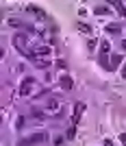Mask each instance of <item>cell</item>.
<instances>
[{
	"label": "cell",
	"mask_w": 126,
	"mask_h": 146,
	"mask_svg": "<svg viewBox=\"0 0 126 146\" xmlns=\"http://www.w3.org/2000/svg\"><path fill=\"white\" fill-rule=\"evenodd\" d=\"M13 39H15V46H18L20 50H24V46H26V37L24 35H15Z\"/></svg>",
	"instance_id": "obj_5"
},
{
	"label": "cell",
	"mask_w": 126,
	"mask_h": 146,
	"mask_svg": "<svg viewBox=\"0 0 126 146\" xmlns=\"http://www.w3.org/2000/svg\"><path fill=\"white\" fill-rule=\"evenodd\" d=\"M48 52H50L48 46H39V48H37V55H48Z\"/></svg>",
	"instance_id": "obj_9"
},
{
	"label": "cell",
	"mask_w": 126,
	"mask_h": 146,
	"mask_svg": "<svg viewBox=\"0 0 126 146\" xmlns=\"http://www.w3.org/2000/svg\"><path fill=\"white\" fill-rule=\"evenodd\" d=\"M74 135H76V127L72 124V127H70V131H67V137H74Z\"/></svg>",
	"instance_id": "obj_12"
},
{
	"label": "cell",
	"mask_w": 126,
	"mask_h": 146,
	"mask_svg": "<svg viewBox=\"0 0 126 146\" xmlns=\"http://www.w3.org/2000/svg\"><path fill=\"white\" fill-rule=\"evenodd\" d=\"M78 31H83V33H91V29L87 24H83V22H78Z\"/></svg>",
	"instance_id": "obj_10"
},
{
	"label": "cell",
	"mask_w": 126,
	"mask_h": 146,
	"mask_svg": "<svg viewBox=\"0 0 126 146\" xmlns=\"http://www.w3.org/2000/svg\"><path fill=\"white\" fill-rule=\"evenodd\" d=\"M111 5H113V9L120 13L122 18H126V7H124V2H120V0H111Z\"/></svg>",
	"instance_id": "obj_4"
},
{
	"label": "cell",
	"mask_w": 126,
	"mask_h": 146,
	"mask_svg": "<svg viewBox=\"0 0 126 146\" xmlns=\"http://www.w3.org/2000/svg\"><path fill=\"white\" fill-rule=\"evenodd\" d=\"M61 87H63L65 92L74 87V81H72V76H70V74H63V76H61Z\"/></svg>",
	"instance_id": "obj_3"
},
{
	"label": "cell",
	"mask_w": 126,
	"mask_h": 146,
	"mask_svg": "<svg viewBox=\"0 0 126 146\" xmlns=\"http://www.w3.org/2000/svg\"><path fill=\"white\" fill-rule=\"evenodd\" d=\"M120 63H122V55H113V59H111V66H109V68H111V70H115Z\"/></svg>",
	"instance_id": "obj_6"
},
{
	"label": "cell",
	"mask_w": 126,
	"mask_h": 146,
	"mask_svg": "<svg viewBox=\"0 0 126 146\" xmlns=\"http://www.w3.org/2000/svg\"><path fill=\"white\" fill-rule=\"evenodd\" d=\"M122 76H124V79H126V66L122 68Z\"/></svg>",
	"instance_id": "obj_15"
},
{
	"label": "cell",
	"mask_w": 126,
	"mask_h": 146,
	"mask_svg": "<svg viewBox=\"0 0 126 146\" xmlns=\"http://www.w3.org/2000/svg\"><path fill=\"white\" fill-rule=\"evenodd\" d=\"M28 11H33L35 15H39V18H46V13H44L42 9H37V7H28Z\"/></svg>",
	"instance_id": "obj_7"
},
{
	"label": "cell",
	"mask_w": 126,
	"mask_h": 146,
	"mask_svg": "<svg viewBox=\"0 0 126 146\" xmlns=\"http://www.w3.org/2000/svg\"><path fill=\"white\" fill-rule=\"evenodd\" d=\"M33 83H35V81L30 79V76H28V79H24V81H22V85H20V94H22V96H28Z\"/></svg>",
	"instance_id": "obj_1"
},
{
	"label": "cell",
	"mask_w": 126,
	"mask_h": 146,
	"mask_svg": "<svg viewBox=\"0 0 126 146\" xmlns=\"http://www.w3.org/2000/svg\"><path fill=\"white\" fill-rule=\"evenodd\" d=\"M120 142H122V144L126 146V133H122V135H120Z\"/></svg>",
	"instance_id": "obj_14"
},
{
	"label": "cell",
	"mask_w": 126,
	"mask_h": 146,
	"mask_svg": "<svg viewBox=\"0 0 126 146\" xmlns=\"http://www.w3.org/2000/svg\"><path fill=\"white\" fill-rule=\"evenodd\" d=\"M83 111H85V103H78L76 105V113L72 116V124H74V127L78 124V120H80V116H83Z\"/></svg>",
	"instance_id": "obj_2"
},
{
	"label": "cell",
	"mask_w": 126,
	"mask_h": 146,
	"mask_svg": "<svg viewBox=\"0 0 126 146\" xmlns=\"http://www.w3.org/2000/svg\"><path fill=\"white\" fill-rule=\"evenodd\" d=\"M9 24H11V26H20V22L15 18H11V20H9Z\"/></svg>",
	"instance_id": "obj_13"
},
{
	"label": "cell",
	"mask_w": 126,
	"mask_h": 146,
	"mask_svg": "<svg viewBox=\"0 0 126 146\" xmlns=\"http://www.w3.org/2000/svg\"><path fill=\"white\" fill-rule=\"evenodd\" d=\"M96 13L102 15V13H109V7H96Z\"/></svg>",
	"instance_id": "obj_11"
},
{
	"label": "cell",
	"mask_w": 126,
	"mask_h": 146,
	"mask_svg": "<svg viewBox=\"0 0 126 146\" xmlns=\"http://www.w3.org/2000/svg\"><path fill=\"white\" fill-rule=\"evenodd\" d=\"M109 48H111V44H109V42H102V46H100V52H102V55H107V52H109Z\"/></svg>",
	"instance_id": "obj_8"
}]
</instances>
